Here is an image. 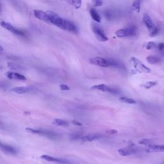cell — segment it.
<instances>
[{
	"label": "cell",
	"mask_w": 164,
	"mask_h": 164,
	"mask_svg": "<svg viewBox=\"0 0 164 164\" xmlns=\"http://www.w3.org/2000/svg\"><path fill=\"white\" fill-rule=\"evenodd\" d=\"M46 12L50 19V24H53L64 30L73 33V34H77L78 28L72 22L61 18L60 16L53 12L47 10Z\"/></svg>",
	"instance_id": "cell-1"
},
{
	"label": "cell",
	"mask_w": 164,
	"mask_h": 164,
	"mask_svg": "<svg viewBox=\"0 0 164 164\" xmlns=\"http://www.w3.org/2000/svg\"><path fill=\"white\" fill-rule=\"evenodd\" d=\"M132 62L133 68H135V71L138 72L139 73H150L151 72V69L147 68L146 65H145L141 61L139 60L135 56H132L130 59Z\"/></svg>",
	"instance_id": "cell-2"
},
{
	"label": "cell",
	"mask_w": 164,
	"mask_h": 164,
	"mask_svg": "<svg viewBox=\"0 0 164 164\" xmlns=\"http://www.w3.org/2000/svg\"><path fill=\"white\" fill-rule=\"evenodd\" d=\"M136 34V28L134 26L119 29L116 32V35L117 37L124 38L127 37L133 36Z\"/></svg>",
	"instance_id": "cell-3"
},
{
	"label": "cell",
	"mask_w": 164,
	"mask_h": 164,
	"mask_svg": "<svg viewBox=\"0 0 164 164\" xmlns=\"http://www.w3.org/2000/svg\"><path fill=\"white\" fill-rule=\"evenodd\" d=\"M26 131L28 132L33 133V134H37V135H41L43 136H46L47 137H49L52 139H55L58 137V135L53 132H51V131L48 130H43V129H35L30 128H26Z\"/></svg>",
	"instance_id": "cell-4"
},
{
	"label": "cell",
	"mask_w": 164,
	"mask_h": 164,
	"mask_svg": "<svg viewBox=\"0 0 164 164\" xmlns=\"http://www.w3.org/2000/svg\"><path fill=\"white\" fill-rule=\"evenodd\" d=\"M92 29L96 39L100 42H106V41L109 40V38L106 37L103 30L97 24H92Z\"/></svg>",
	"instance_id": "cell-5"
},
{
	"label": "cell",
	"mask_w": 164,
	"mask_h": 164,
	"mask_svg": "<svg viewBox=\"0 0 164 164\" xmlns=\"http://www.w3.org/2000/svg\"><path fill=\"white\" fill-rule=\"evenodd\" d=\"M89 62L92 65H97V66L101 67V68H108L111 67L110 65V59H105L102 58V57H93L89 59Z\"/></svg>",
	"instance_id": "cell-6"
},
{
	"label": "cell",
	"mask_w": 164,
	"mask_h": 164,
	"mask_svg": "<svg viewBox=\"0 0 164 164\" xmlns=\"http://www.w3.org/2000/svg\"><path fill=\"white\" fill-rule=\"evenodd\" d=\"M0 25H1V27H3V28L9 30V31L13 33L14 34L16 35L21 36V37H24V35H25V34H24L23 31L15 28L14 26L12 25L11 24L9 23H6L5 21H2L1 23H0Z\"/></svg>",
	"instance_id": "cell-7"
},
{
	"label": "cell",
	"mask_w": 164,
	"mask_h": 164,
	"mask_svg": "<svg viewBox=\"0 0 164 164\" xmlns=\"http://www.w3.org/2000/svg\"><path fill=\"white\" fill-rule=\"evenodd\" d=\"M40 158L44 160L47 161V162H54V163H59V164H71V163L68 160H65L61 159V158H55V157H51V156L47 155V154H43L42 156H40Z\"/></svg>",
	"instance_id": "cell-8"
},
{
	"label": "cell",
	"mask_w": 164,
	"mask_h": 164,
	"mask_svg": "<svg viewBox=\"0 0 164 164\" xmlns=\"http://www.w3.org/2000/svg\"><path fill=\"white\" fill-rule=\"evenodd\" d=\"M0 150L5 153L10 155H15L17 154V151L14 147L6 144H4L2 141H0Z\"/></svg>",
	"instance_id": "cell-9"
},
{
	"label": "cell",
	"mask_w": 164,
	"mask_h": 164,
	"mask_svg": "<svg viewBox=\"0 0 164 164\" xmlns=\"http://www.w3.org/2000/svg\"><path fill=\"white\" fill-rule=\"evenodd\" d=\"M34 14L35 17L38 19L50 24V19H49L48 15L46 12H44L40 10H34Z\"/></svg>",
	"instance_id": "cell-10"
},
{
	"label": "cell",
	"mask_w": 164,
	"mask_h": 164,
	"mask_svg": "<svg viewBox=\"0 0 164 164\" xmlns=\"http://www.w3.org/2000/svg\"><path fill=\"white\" fill-rule=\"evenodd\" d=\"M146 151L147 153H164V145H149L146 148Z\"/></svg>",
	"instance_id": "cell-11"
},
{
	"label": "cell",
	"mask_w": 164,
	"mask_h": 164,
	"mask_svg": "<svg viewBox=\"0 0 164 164\" xmlns=\"http://www.w3.org/2000/svg\"><path fill=\"white\" fill-rule=\"evenodd\" d=\"M92 90H96V91H100L102 92H106L110 93H116V91L111 87L107 86L105 84H98L92 86L91 88Z\"/></svg>",
	"instance_id": "cell-12"
},
{
	"label": "cell",
	"mask_w": 164,
	"mask_h": 164,
	"mask_svg": "<svg viewBox=\"0 0 164 164\" xmlns=\"http://www.w3.org/2000/svg\"><path fill=\"white\" fill-rule=\"evenodd\" d=\"M7 78L14 80H19V81H25L27 80L26 77L23 76L21 74L14 72H7L5 74Z\"/></svg>",
	"instance_id": "cell-13"
},
{
	"label": "cell",
	"mask_w": 164,
	"mask_h": 164,
	"mask_svg": "<svg viewBox=\"0 0 164 164\" xmlns=\"http://www.w3.org/2000/svg\"><path fill=\"white\" fill-rule=\"evenodd\" d=\"M143 22L146 28L150 31H151L155 27L154 23L148 14H144L143 16Z\"/></svg>",
	"instance_id": "cell-14"
},
{
	"label": "cell",
	"mask_w": 164,
	"mask_h": 164,
	"mask_svg": "<svg viewBox=\"0 0 164 164\" xmlns=\"http://www.w3.org/2000/svg\"><path fill=\"white\" fill-rule=\"evenodd\" d=\"M102 135L98 134H88L82 136L81 137V140L83 142H92L93 141L97 140V139L101 138Z\"/></svg>",
	"instance_id": "cell-15"
},
{
	"label": "cell",
	"mask_w": 164,
	"mask_h": 164,
	"mask_svg": "<svg viewBox=\"0 0 164 164\" xmlns=\"http://www.w3.org/2000/svg\"><path fill=\"white\" fill-rule=\"evenodd\" d=\"M104 15L106 19L108 21H112L116 19V18L118 15V14L116 10L108 9V10H105Z\"/></svg>",
	"instance_id": "cell-16"
},
{
	"label": "cell",
	"mask_w": 164,
	"mask_h": 164,
	"mask_svg": "<svg viewBox=\"0 0 164 164\" xmlns=\"http://www.w3.org/2000/svg\"><path fill=\"white\" fill-rule=\"evenodd\" d=\"M12 91L18 94H23L31 91V88L29 87H16L12 89Z\"/></svg>",
	"instance_id": "cell-17"
},
{
	"label": "cell",
	"mask_w": 164,
	"mask_h": 164,
	"mask_svg": "<svg viewBox=\"0 0 164 164\" xmlns=\"http://www.w3.org/2000/svg\"><path fill=\"white\" fill-rule=\"evenodd\" d=\"M119 155L122 157H128V156L132 155L135 153L134 151L129 148H121L117 151Z\"/></svg>",
	"instance_id": "cell-18"
},
{
	"label": "cell",
	"mask_w": 164,
	"mask_h": 164,
	"mask_svg": "<svg viewBox=\"0 0 164 164\" xmlns=\"http://www.w3.org/2000/svg\"><path fill=\"white\" fill-rule=\"evenodd\" d=\"M7 68L13 71H23V70L25 69L23 66H22V65L13 63V62H8Z\"/></svg>",
	"instance_id": "cell-19"
},
{
	"label": "cell",
	"mask_w": 164,
	"mask_h": 164,
	"mask_svg": "<svg viewBox=\"0 0 164 164\" xmlns=\"http://www.w3.org/2000/svg\"><path fill=\"white\" fill-rule=\"evenodd\" d=\"M89 12H90V14H91V18L95 22H97V23L101 22V16L94 9H91Z\"/></svg>",
	"instance_id": "cell-20"
},
{
	"label": "cell",
	"mask_w": 164,
	"mask_h": 164,
	"mask_svg": "<svg viewBox=\"0 0 164 164\" xmlns=\"http://www.w3.org/2000/svg\"><path fill=\"white\" fill-rule=\"evenodd\" d=\"M53 124L57 126H63L65 127L68 126L69 125V122L67 121L61 119H55L53 121Z\"/></svg>",
	"instance_id": "cell-21"
},
{
	"label": "cell",
	"mask_w": 164,
	"mask_h": 164,
	"mask_svg": "<svg viewBox=\"0 0 164 164\" xmlns=\"http://www.w3.org/2000/svg\"><path fill=\"white\" fill-rule=\"evenodd\" d=\"M119 101L122 103L129 104V105L137 104V101L135 100L132 99V98H129V97H121L119 98Z\"/></svg>",
	"instance_id": "cell-22"
},
{
	"label": "cell",
	"mask_w": 164,
	"mask_h": 164,
	"mask_svg": "<svg viewBox=\"0 0 164 164\" xmlns=\"http://www.w3.org/2000/svg\"><path fill=\"white\" fill-rule=\"evenodd\" d=\"M141 0H135L132 6V10L137 13H139L141 10Z\"/></svg>",
	"instance_id": "cell-23"
},
{
	"label": "cell",
	"mask_w": 164,
	"mask_h": 164,
	"mask_svg": "<svg viewBox=\"0 0 164 164\" xmlns=\"http://www.w3.org/2000/svg\"><path fill=\"white\" fill-rule=\"evenodd\" d=\"M71 5L76 9H79L81 6L82 1L81 0H69Z\"/></svg>",
	"instance_id": "cell-24"
},
{
	"label": "cell",
	"mask_w": 164,
	"mask_h": 164,
	"mask_svg": "<svg viewBox=\"0 0 164 164\" xmlns=\"http://www.w3.org/2000/svg\"><path fill=\"white\" fill-rule=\"evenodd\" d=\"M146 60L150 64H156L160 62V59L158 57L154 56H148L146 57Z\"/></svg>",
	"instance_id": "cell-25"
},
{
	"label": "cell",
	"mask_w": 164,
	"mask_h": 164,
	"mask_svg": "<svg viewBox=\"0 0 164 164\" xmlns=\"http://www.w3.org/2000/svg\"><path fill=\"white\" fill-rule=\"evenodd\" d=\"M157 85V82L156 81H147L145 84H142V87L146 89H150Z\"/></svg>",
	"instance_id": "cell-26"
},
{
	"label": "cell",
	"mask_w": 164,
	"mask_h": 164,
	"mask_svg": "<svg viewBox=\"0 0 164 164\" xmlns=\"http://www.w3.org/2000/svg\"><path fill=\"white\" fill-rule=\"evenodd\" d=\"M138 144H140V145H143V146H149L152 144V141L150 139L148 138H142L141 139V140H139L138 141Z\"/></svg>",
	"instance_id": "cell-27"
},
{
	"label": "cell",
	"mask_w": 164,
	"mask_h": 164,
	"mask_svg": "<svg viewBox=\"0 0 164 164\" xmlns=\"http://www.w3.org/2000/svg\"><path fill=\"white\" fill-rule=\"evenodd\" d=\"M160 31V28L157 27H154L151 31V33H150V37H155V36H157L158 34V33Z\"/></svg>",
	"instance_id": "cell-28"
},
{
	"label": "cell",
	"mask_w": 164,
	"mask_h": 164,
	"mask_svg": "<svg viewBox=\"0 0 164 164\" xmlns=\"http://www.w3.org/2000/svg\"><path fill=\"white\" fill-rule=\"evenodd\" d=\"M156 47V44L153 42H149V43H147L146 44V49L147 50H152V49Z\"/></svg>",
	"instance_id": "cell-29"
},
{
	"label": "cell",
	"mask_w": 164,
	"mask_h": 164,
	"mask_svg": "<svg viewBox=\"0 0 164 164\" xmlns=\"http://www.w3.org/2000/svg\"><path fill=\"white\" fill-rule=\"evenodd\" d=\"M92 3L95 6H101L103 5L102 0H92Z\"/></svg>",
	"instance_id": "cell-30"
},
{
	"label": "cell",
	"mask_w": 164,
	"mask_h": 164,
	"mask_svg": "<svg viewBox=\"0 0 164 164\" xmlns=\"http://www.w3.org/2000/svg\"><path fill=\"white\" fill-rule=\"evenodd\" d=\"M60 90H62V91H69L70 90L69 87L65 84L60 85Z\"/></svg>",
	"instance_id": "cell-31"
},
{
	"label": "cell",
	"mask_w": 164,
	"mask_h": 164,
	"mask_svg": "<svg viewBox=\"0 0 164 164\" xmlns=\"http://www.w3.org/2000/svg\"><path fill=\"white\" fill-rule=\"evenodd\" d=\"M106 133L108 134H110V135H114V134H116L118 133V131L116 129H109V130H106Z\"/></svg>",
	"instance_id": "cell-32"
},
{
	"label": "cell",
	"mask_w": 164,
	"mask_h": 164,
	"mask_svg": "<svg viewBox=\"0 0 164 164\" xmlns=\"http://www.w3.org/2000/svg\"><path fill=\"white\" fill-rule=\"evenodd\" d=\"M72 123L75 126H83V124H82V123H81L80 122H79V121H78L76 120L72 121Z\"/></svg>",
	"instance_id": "cell-33"
},
{
	"label": "cell",
	"mask_w": 164,
	"mask_h": 164,
	"mask_svg": "<svg viewBox=\"0 0 164 164\" xmlns=\"http://www.w3.org/2000/svg\"><path fill=\"white\" fill-rule=\"evenodd\" d=\"M158 47L160 50H164V43H160L158 45Z\"/></svg>",
	"instance_id": "cell-34"
},
{
	"label": "cell",
	"mask_w": 164,
	"mask_h": 164,
	"mask_svg": "<svg viewBox=\"0 0 164 164\" xmlns=\"http://www.w3.org/2000/svg\"><path fill=\"white\" fill-rule=\"evenodd\" d=\"M3 50V48L2 47V46H0V51H2Z\"/></svg>",
	"instance_id": "cell-35"
},
{
	"label": "cell",
	"mask_w": 164,
	"mask_h": 164,
	"mask_svg": "<svg viewBox=\"0 0 164 164\" xmlns=\"http://www.w3.org/2000/svg\"><path fill=\"white\" fill-rule=\"evenodd\" d=\"M1 11H2V8H1V4H0V14H1Z\"/></svg>",
	"instance_id": "cell-36"
}]
</instances>
